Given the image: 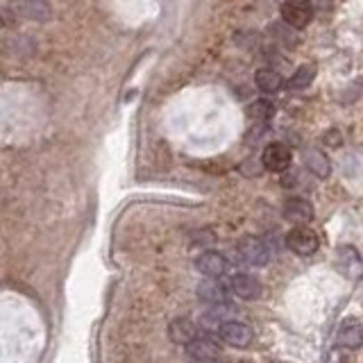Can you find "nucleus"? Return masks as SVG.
<instances>
[{"instance_id": "39448f33", "label": "nucleus", "mask_w": 363, "mask_h": 363, "mask_svg": "<svg viewBox=\"0 0 363 363\" xmlns=\"http://www.w3.org/2000/svg\"><path fill=\"white\" fill-rule=\"evenodd\" d=\"M336 268L348 280H361L363 277V259L357 252V248L341 245L336 250Z\"/></svg>"}, {"instance_id": "9d476101", "label": "nucleus", "mask_w": 363, "mask_h": 363, "mask_svg": "<svg viewBox=\"0 0 363 363\" xmlns=\"http://www.w3.org/2000/svg\"><path fill=\"white\" fill-rule=\"evenodd\" d=\"M341 348L345 350H359L363 345V325L357 318H345L339 327V336H336Z\"/></svg>"}, {"instance_id": "9b49d317", "label": "nucleus", "mask_w": 363, "mask_h": 363, "mask_svg": "<svg viewBox=\"0 0 363 363\" xmlns=\"http://www.w3.org/2000/svg\"><path fill=\"white\" fill-rule=\"evenodd\" d=\"M188 357L195 359L197 363H204V361H213L218 359L220 354V343L211 339V336H197V339L186 348Z\"/></svg>"}, {"instance_id": "423d86ee", "label": "nucleus", "mask_w": 363, "mask_h": 363, "mask_svg": "<svg viewBox=\"0 0 363 363\" xmlns=\"http://www.w3.org/2000/svg\"><path fill=\"white\" fill-rule=\"evenodd\" d=\"M282 19L287 25H291V28L302 30L314 19V7H311L307 0H289V3L282 5Z\"/></svg>"}, {"instance_id": "1a4fd4ad", "label": "nucleus", "mask_w": 363, "mask_h": 363, "mask_svg": "<svg viewBox=\"0 0 363 363\" xmlns=\"http://www.w3.org/2000/svg\"><path fill=\"white\" fill-rule=\"evenodd\" d=\"M195 268L200 271L204 277H213V280H220L225 273H227V259H225L220 252L216 250H207L200 257L195 259Z\"/></svg>"}, {"instance_id": "aec40b11", "label": "nucleus", "mask_w": 363, "mask_h": 363, "mask_svg": "<svg viewBox=\"0 0 363 363\" xmlns=\"http://www.w3.org/2000/svg\"><path fill=\"white\" fill-rule=\"evenodd\" d=\"M204 363H213V361H204Z\"/></svg>"}, {"instance_id": "412c9836", "label": "nucleus", "mask_w": 363, "mask_h": 363, "mask_svg": "<svg viewBox=\"0 0 363 363\" xmlns=\"http://www.w3.org/2000/svg\"><path fill=\"white\" fill-rule=\"evenodd\" d=\"M243 363H250V361H243Z\"/></svg>"}, {"instance_id": "f257e3e1", "label": "nucleus", "mask_w": 363, "mask_h": 363, "mask_svg": "<svg viewBox=\"0 0 363 363\" xmlns=\"http://www.w3.org/2000/svg\"><path fill=\"white\" fill-rule=\"evenodd\" d=\"M287 245L298 257H311L321 248V239H318V234L309 225H300V227H293L287 234Z\"/></svg>"}, {"instance_id": "0eeeda50", "label": "nucleus", "mask_w": 363, "mask_h": 363, "mask_svg": "<svg viewBox=\"0 0 363 363\" xmlns=\"http://www.w3.org/2000/svg\"><path fill=\"white\" fill-rule=\"evenodd\" d=\"M282 216H284V220L296 223V227H300V225H307L314 220L316 211H314V204L305 200V197H291V200L284 202Z\"/></svg>"}, {"instance_id": "20e7f679", "label": "nucleus", "mask_w": 363, "mask_h": 363, "mask_svg": "<svg viewBox=\"0 0 363 363\" xmlns=\"http://www.w3.org/2000/svg\"><path fill=\"white\" fill-rule=\"evenodd\" d=\"M218 336H220L223 343H227L229 348H236V350L250 348V345H252V341H255L252 330H250L245 323H239V321L225 323L220 330H218Z\"/></svg>"}, {"instance_id": "f03ea898", "label": "nucleus", "mask_w": 363, "mask_h": 363, "mask_svg": "<svg viewBox=\"0 0 363 363\" xmlns=\"http://www.w3.org/2000/svg\"><path fill=\"white\" fill-rule=\"evenodd\" d=\"M236 252L241 257V261L252 266V268H264L271 261V250L259 236H245L239 241Z\"/></svg>"}, {"instance_id": "6e6552de", "label": "nucleus", "mask_w": 363, "mask_h": 363, "mask_svg": "<svg viewBox=\"0 0 363 363\" xmlns=\"http://www.w3.org/2000/svg\"><path fill=\"white\" fill-rule=\"evenodd\" d=\"M229 289L241 300H259L261 298V293H264L261 282H259L257 277H252V275H248V273H234L232 275Z\"/></svg>"}, {"instance_id": "4468645a", "label": "nucleus", "mask_w": 363, "mask_h": 363, "mask_svg": "<svg viewBox=\"0 0 363 363\" xmlns=\"http://www.w3.org/2000/svg\"><path fill=\"white\" fill-rule=\"evenodd\" d=\"M302 159H305V166L309 172H314L318 179H327L332 175V163L327 159V154L318 148H309L302 154Z\"/></svg>"}, {"instance_id": "f3484780", "label": "nucleus", "mask_w": 363, "mask_h": 363, "mask_svg": "<svg viewBox=\"0 0 363 363\" xmlns=\"http://www.w3.org/2000/svg\"><path fill=\"white\" fill-rule=\"evenodd\" d=\"M234 314V307H229L227 302H225V305H211L209 309H207V314H204V318L207 321H209L211 325H218V330L225 325V323H229L227 318Z\"/></svg>"}, {"instance_id": "ddd939ff", "label": "nucleus", "mask_w": 363, "mask_h": 363, "mask_svg": "<svg viewBox=\"0 0 363 363\" xmlns=\"http://www.w3.org/2000/svg\"><path fill=\"white\" fill-rule=\"evenodd\" d=\"M168 339L175 345H191L197 339V327L188 318H175L168 325Z\"/></svg>"}, {"instance_id": "a211bd4d", "label": "nucleus", "mask_w": 363, "mask_h": 363, "mask_svg": "<svg viewBox=\"0 0 363 363\" xmlns=\"http://www.w3.org/2000/svg\"><path fill=\"white\" fill-rule=\"evenodd\" d=\"M23 14L32 21H48L50 19V7L43 0H28L23 7Z\"/></svg>"}, {"instance_id": "7ed1b4c3", "label": "nucleus", "mask_w": 363, "mask_h": 363, "mask_svg": "<svg viewBox=\"0 0 363 363\" xmlns=\"http://www.w3.org/2000/svg\"><path fill=\"white\" fill-rule=\"evenodd\" d=\"M261 163H264V168L271 172H287L293 163V152L289 145L275 141L271 145H266V150L261 154Z\"/></svg>"}, {"instance_id": "dca6fc26", "label": "nucleus", "mask_w": 363, "mask_h": 363, "mask_svg": "<svg viewBox=\"0 0 363 363\" xmlns=\"http://www.w3.org/2000/svg\"><path fill=\"white\" fill-rule=\"evenodd\" d=\"M314 77H316V66H311V64H305V66H300L296 73L291 75V80H289V86L291 89H307V86L314 82Z\"/></svg>"}, {"instance_id": "f8f14e48", "label": "nucleus", "mask_w": 363, "mask_h": 363, "mask_svg": "<svg viewBox=\"0 0 363 363\" xmlns=\"http://www.w3.org/2000/svg\"><path fill=\"white\" fill-rule=\"evenodd\" d=\"M197 298H200L202 302H207V305H225L227 302V287L220 282V280H213V277H207L202 280L200 284H197Z\"/></svg>"}, {"instance_id": "6ab92c4d", "label": "nucleus", "mask_w": 363, "mask_h": 363, "mask_svg": "<svg viewBox=\"0 0 363 363\" xmlns=\"http://www.w3.org/2000/svg\"><path fill=\"white\" fill-rule=\"evenodd\" d=\"M275 114V107L268 100H257L252 107H250V116L257 120H268Z\"/></svg>"}, {"instance_id": "2eb2a0df", "label": "nucleus", "mask_w": 363, "mask_h": 363, "mask_svg": "<svg viewBox=\"0 0 363 363\" xmlns=\"http://www.w3.org/2000/svg\"><path fill=\"white\" fill-rule=\"evenodd\" d=\"M257 86L261 89L264 93H275V91H280L282 89V73H277L275 68H259L257 71Z\"/></svg>"}]
</instances>
